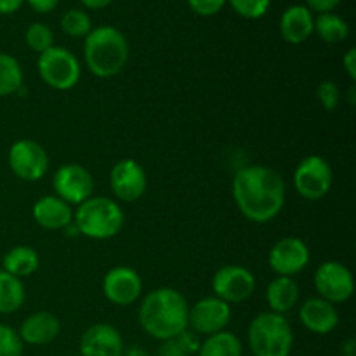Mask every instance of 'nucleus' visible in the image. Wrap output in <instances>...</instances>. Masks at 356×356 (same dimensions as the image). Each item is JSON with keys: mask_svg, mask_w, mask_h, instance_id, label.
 Here are the masks:
<instances>
[{"mask_svg": "<svg viewBox=\"0 0 356 356\" xmlns=\"http://www.w3.org/2000/svg\"><path fill=\"white\" fill-rule=\"evenodd\" d=\"M315 31V16L301 3L287 7L280 17V35L287 44L298 45L308 40Z\"/></svg>", "mask_w": 356, "mask_h": 356, "instance_id": "nucleus-20", "label": "nucleus"}, {"mask_svg": "<svg viewBox=\"0 0 356 356\" xmlns=\"http://www.w3.org/2000/svg\"><path fill=\"white\" fill-rule=\"evenodd\" d=\"M202 339L190 329L181 332L179 336L172 337V339L162 341V346L159 348L156 356H191L197 355L200 350Z\"/></svg>", "mask_w": 356, "mask_h": 356, "instance_id": "nucleus-27", "label": "nucleus"}, {"mask_svg": "<svg viewBox=\"0 0 356 356\" xmlns=\"http://www.w3.org/2000/svg\"><path fill=\"white\" fill-rule=\"evenodd\" d=\"M256 291V277L240 264L219 268L212 277V292L218 299L232 305L247 301Z\"/></svg>", "mask_w": 356, "mask_h": 356, "instance_id": "nucleus-10", "label": "nucleus"}, {"mask_svg": "<svg viewBox=\"0 0 356 356\" xmlns=\"http://www.w3.org/2000/svg\"><path fill=\"white\" fill-rule=\"evenodd\" d=\"M122 356H149V353L146 350H143L141 346H132L129 348L127 351H124V355Z\"/></svg>", "mask_w": 356, "mask_h": 356, "instance_id": "nucleus-40", "label": "nucleus"}, {"mask_svg": "<svg viewBox=\"0 0 356 356\" xmlns=\"http://www.w3.org/2000/svg\"><path fill=\"white\" fill-rule=\"evenodd\" d=\"M299 318L306 330L318 336H327L339 325V313L336 306L322 298L306 299L299 309Z\"/></svg>", "mask_w": 356, "mask_h": 356, "instance_id": "nucleus-17", "label": "nucleus"}, {"mask_svg": "<svg viewBox=\"0 0 356 356\" xmlns=\"http://www.w3.org/2000/svg\"><path fill=\"white\" fill-rule=\"evenodd\" d=\"M80 2L86 7H89V9H103V7L110 6L113 0H80Z\"/></svg>", "mask_w": 356, "mask_h": 356, "instance_id": "nucleus-38", "label": "nucleus"}, {"mask_svg": "<svg viewBox=\"0 0 356 356\" xmlns=\"http://www.w3.org/2000/svg\"><path fill=\"white\" fill-rule=\"evenodd\" d=\"M188 6L191 7L193 13L198 16H214L221 13L222 7L226 6V0H188Z\"/></svg>", "mask_w": 356, "mask_h": 356, "instance_id": "nucleus-33", "label": "nucleus"}, {"mask_svg": "<svg viewBox=\"0 0 356 356\" xmlns=\"http://www.w3.org/2000/svg\"><path fill=\"white\" fill-rule=\"evenodd\" d=\"M343 66H344V72L348 73L351 82L356 80V49L351 47L348 49L346 54L343 56Z\"/></svg>", "mask_w": 356, "mask_h": 356, "instance_id": "nucleus-35", "label": "nucleus"}, {"mask_svg": "<svg viewBox=\"0 0 356 356\" xmlns=\"http://www.w3.org/2000/svg\"><path fill=\"white\" fill-rule=\"evenodd\" d=\"M243 346L238 336L233 332L222 330V332L212 334L205 337L198 350V356H242Z\"/></svg>", "mask_w": 356, "mask_h": 356, "instance_id": "nucleus-24", "label": "nucleus"}, {"mask_svg": "<svg viewBox=\"0 0 356 356\" xmlns=\"http://www.w3.org/2000/svg\"><path fill=\"white\" fill-rule=\"evenodd\" d=\"M37 70L42 82L56 90H70L79 83L82 68L72 51L52 45L45 52L38 54Z\"/></svg>", "mask_w": 356, "mask_h": 356, "instance_id": "nucleus-6", "label": "nucleus"}, {"mask_svg": "<svg viewBox=\"0 0 356 356\" xmlns=\"http://www.w3.org/2000/svg\"><path fill=\"white\" fill-rule=\"evenodd\" d=\"M110 186L118 200L136 202L146 193L148 176L138 160L122 159L111 169Z\"/></svg>", "mask_w": 356, "mask_h": 356, "instance_id": "nucleus-13", "label": "nucleus"}, {"mask_svg": "<svg viewBox=\"0 0 356 356\" xmlns=\"http://www.w3.org/2000/svg\"><path fill=\"white\" fill-rule=\"evenodd\" d=\"M238 16L245 19H259L268 13L271 0H226Z\"/></svg>", "mask_w": 356, "mask_h": 356, "instance_id": "nucleus-30", "label": "nucleus"}, {"mask_svg": "<svg viewBox=\"0 0 356 356\" xmlns=\"http://www.w3.org/2000/svg\"><path fill=\"white\" fill-rule=\"evenodd\" d=\"M143 280L136 270L129 266L111 268L103 278V294L111 305L131 306L141 298Z\"/></svg>", "mask_w": 356, "mask_h": 356, "instance_id": "nucleus-15", "label": "nucleus"}, {"mask_svg": "<svg viewBox=\"0 0 356 356\" xmlns=\"http://www.w3.org/2000/svg\"><path fill=\"white\" fill-rule=\"evenodd\" d=\"M315 31L327 44H341L350 35V26L339 14L322 13L315 17Z\"/></svg>", "mask_w": 356, "mask_h": 356, "instance_id": "nucleus-25", "label": "nucleus"}, {"mask_svg": "<svg viewBox=\"0 0 356 356\" xmlns=\"http://www.w3.org/2000/svg\"><path fill=\"white\" fill-rule=\"evenodd\" d=\"M83 59L97 79L117 76L129 61V42L118 28L103 24L90 30L83 42Z\"/></svg>", "mask_w": 356, "mask_h": 356, "instance_id": "nucleus-3", "label": "nucleus"}, {"mask_svg": "<svg viewBox=\"0 0 356 356\" xmlns=\"http://www.w3.org/2000/svg\"><path fill=\"white\" fill-rule=\"evenodd\" d=\"M343 356H356V343L355 339H348L346 343L343 344V350H341Z\"/></svg>", "mask_w": 356, "mask_h": 356, "instance_id": "nucleus-39", "label": "nucleus"}, {"mask_svg": "<svg viewBox=\"0 0 356 356\" xmlns=\"http://www.w3.org/2000/svg\"><path fill=\"white\" fill-rule=\"evenodd\" d=\"M308 245L298 236L278 240L268 254V264L278 277H294L309 264Z\"/></svg>", "mask_w": 356, "mask_h": 356, "instance_id": "nucleus-14", "label": "nucleus"}, {"mask_svg": "<svg viewBox=\"0 0 356 356\" xmlns=\"http://www.w3.org/2000/svg\"><path fill=\"white\" fill-rule=\"evenodd\" d=\"M31 216L35 222L44 229L58 232V229H66L73 222L72 205L66 204L56 195H45L38 198L31 207Z\"/></svg>", "mask_w": 356, "mask_h": 356, "instance_id": "nucleus-19", "label": "nucleus"}, {"mask_svg": "<svg viewBox=\"0 0 356 356\" xmlns=\"http://www.w3.org/2000/svg\"><path fill=\"white\" fill-rule=\"evenodd\" d=\"M188 312L190 305L179 291L153 289L139 306V325L153 339H172L188 329Z\"/></svg>", "mask_w": 356, "mask_h": 356, "instance_id": "nucleus-2", "label": "nucleus"}, {"mask_svg": "<svg viewBox=\"0 0 356 356\" xmlns=\"http://www.w3.org/2000/svg\"><path fill=\"white\" fill-rule=\"evenodd\" d=\"M247 339L254 356H291L294 348L291 322L273 312L261 313L250 322Z\"/></svg>", "mask_w": 356, "mask_h": 356, "instance_id": "nucleus-5", "label": "nucleus"}, {"mask_svg": "<svg viewBox=\"0 0 356 356\" xmlns=\"http://www.w3.org/2000/svg\"><path fill=\"white\" fill-rule=\"evenodd\" d=\"M10 170L16 177L35 183L40 181L49 170V155L40 143L33 139H17L13 143L7 155Z\"/></svg>", "mask_w": 356, "mask_h": 356, "instance_id": "nucleus-8", "label": "nucleus"}, {"mask_svg": "<svg viewBox=\"0 0 356 356\" xmlns=\"http://www.w3.org/2000/svg\"><path fill=\"white\" fill-rule=\"evenodd\" d=\"M52 188L56 197L65 200L68 205H80L92 197V174L79 163H65L54 172Z\"/></svg>", "mask_w": 356, "mask_h": 356, "instance_id": "nucleus-12", "label": "nucleus"}, {"mask_svg": "<svg viewBox=\"0 0 356 356\" xmlns=\"http://www.w3.org/2000/svg\"><path fill=\"white\" fill-rule=\"evenodd\" d=\"M23 3L24 0H0V14L6 16V14L16 13V10H19V7Z\"/></svg>", "mask_w": 356, "mask_h": 356, "instance_id": "nucleus-37", "label": "nucleus"}, {"mask_svg": "<svg viewBox=\"0 0 356 356\" xmlns=\"http://www.w3.org/2000/svg\"><path fill=\"white\" fill-rule=\"evenodd\" d=\"M40 266V257L37 250L30 245H16L7 250L2 259V270L10 273L13 277L26 278L31 277Z\"/></svg>", "mask_w": 356, "mask_h": 356, "instance_id": "nucleus-22", "label": "nucleus"}, {"mask_svg": "<svg viewBox=\"0 0 356 356\" xmlns=\"http://www.w3.org/2000/svg\"><path fill=\"white\" fill-rule=\"evenodd\" d=\"M316 97L325 111H336L341 103V89L332 80H323L316 87Z\"/></svg>", "mask_w": 356, "mask_h": 356, "instance_id": "nucleus-32", "label": "nucleus"}, {"mask_svg": "<svg viewBox=\"0 0 356 356\" xmlns=\"http://www.w3.org/2000/svg\"><path fill=\"white\" fill-rule=\"evenodd\" d=\"M0 356H23V341L9 325L0 323Z\"/></svg>", "mask_w": 356, "mask_h": 356, "instance_id": "nucleus-31", "label": "nucleus"}, {"mask_svg": "<svg viewBox=\"0 0 356 356\" xmlns=\"http://www.w3.org/2000/svg\"><path fill=\"white\" fill-rule=\"evenodd\" d=\"M299 298H301L299 285L291 277L273 278L266 287L268 308L278 315H285L287 312L294 309L299 302Z\"/></svg>", "mask_w": 356, "mask_h": 356, "instance_id": "nucleus-21", "label": "nucleus"}, {"mask_svg": "<svg viewBox=\"0 0 356 356\" xmlns=\"http://www.w3.org/2000/svg\"><path fill=\"white\" fill-rule=\"evenodd\" d=\"M79 351L82 356H122L124 339L110 323H94L80 337Z\"/></svg>", "mask_w": 356, "mask_h": 356, "instance_id": "nucleus-16", "label": "nucleus"}, {"mask_svg": "<svg viewBox=\"0 0 356 356\" xmlns=\"http://www.w3.org/2000/svg\"><path fill=\"white\" fill-rule=\"evenodd\" d=\"M61 332V322L54 313L37 312L28 315L19 327V337L23 344L45 346L58 339Z\"/></svg>", "mask_w": 356, "mask_h": 356, "instance_id": "nucleus-18", "label": "nucleus"}, {"mask_svg": "<svg viewBox=\"0 0 356 356\" xmlns=\"http://www.w3.org/2000/svg\"><path fill=\"white\" fill-rule=\"evenodd\" d=\"M334 172L329 160L320 155H308L294 170V188L305 200H322L329 195Z\"/></svg>", "mask_w": 356, "mask_h": 356, "instance_id": "nucleus-7", "label": "nucleus"}, {"mask_svg": "<svg viewBox=\"0 0 356 356\" xmlns=\"http://www.w3.org/2000/svg\"><path fill=\"white\" fill-rule=\"evenodd\" d=\"M61 28L66 35L73 38L87 37L92 30V21L86 10L68 9L61 17Z\"/></svg>", "mask_w": 356, "mask_h": 356, "instance_id": "nucleus-28", "label": "nucleus"}, {"mask_svg": "<svg viewBox=\"0 0 356 356\" xmlns=\"http://www.w3.org/2000/svg\"><path fill=\"white\" fill-rule=\"evenodd\" d=\"M125 214L120 205L108 197H90L73 212L76 232L90 240H110L122 232Z\"/></svg>", "mask_w": 356, "mask_h": 356, "instance_id": "nucleus-4", "label": "nucleus"}, {"mask_svg": "<svg viewBox=\"0 0 356 356\" xmlns=\"http://www.w3.org/2000/svg\"><path fill=\"white\" fill-rule=\"evenodd\" d=\"M232 193L243 218L257 225L273 221L287 198L284 177L266 165L240 169L233 177Z\"/></svg>", "mask_w": 356, "mask_h": 356, "instance_id": "nucleus-1", "label": "nucleus"}, {"mask_svg": "<svg viewBox=\"0 0 356 356\" xmlns=\"http://www.w3.org/2000/svg\"><path fill=\"white\" fill-rule=\"evenodd\" d=\"M343 0H306V7L309 10H315V13H332Z\"/></svg>", "mask_w": 356, "mask_h": 356, "instance_id": "nucleus-34", "label": "nucleus"}, {"mask_svg": "<svg viewBox=\"0 0 356 356\" xmlns=\"http://www.w3.org/2000/svg\"><path fill=\"white\" fill-rule=\"evenodd\" d=\"M24 2L30 3V7L33 10H37V13H51V10H54L56 7H58L59 0H24Z\"/></svg>", "mask_w": 356, "mask_h": 356, "instance_id": "nucleus-36", "label": "nucleus"}, {"mask_svg": "<svg viewBox=\"0 0 356 356\" xmlns=\"http://www.w3.org/2000/svg\"><path fill=\"white\" fill-rule=\"evenodd\" d=\"M24 40H26V45L31 51L42 54V52H45L54 45V33L45 23H31L26 28Z\"/></svg>", "mask_w": 356, "mask_h": 356, "instance_id": "nucleus-29", "label": "nucleus"}, {"mask_svg": "<svg viewBox=\"0 0 356 356\" xmlns=\"http://www.w3.org/2000/svg\"><path fill=\"white\" fill-rule=\"evenodd\" d=\"M26 299L23 280L0 270V315H10L21 309Z\"/></svg>", "mask_w": 356, "mask_h": 356, "instance_id": "nucleus-23", "label": "nucleus"}, {"mask_svg": "<svg viewBox=\"0 0 356 356\" xmlns=\"http://www.w3.org/2000/svg\"><path fill=\"white\" fill-rule=\"evenodd\" d=\"M23 86V68L14 56L0 52V97L16 94Z\"/></svg>", "mask_w": 356, "mask_h": 356, "instance_id": "nucleus-26", "label": "nucleus"}, {"mask_svg": "<svg viewBox=\"0 0 356 356\" xmlns=\"http://www.w3.org/2000/svg\"><path fill=\"white\" fill-rule=\"evenodd\" d=\"M318 298L325 299L330 305H343L350 301L355 292V278L348 266L339 261H325L316 268L313 278Z\"/></svg>", "mask_w": 356, "mask_h": 356, "instance_id": "nucleus-9", "label": "nucleus"}, {"mask_svg": "<svg viewBox=\"0 0 356 356\" xmlns=\"http://www.w3.org/2000/svg\"><path fill=\"white\" fill-rule=\"evenodd\" d=\"M232 322V306L216 296L195 302L188 312V329L197 336H212L226 330Z\"/></svg>", "mask_w": 356, "mask_h": 356, "instance_id": "nucleus-11", "label": "nucleus"}]
</instances>
